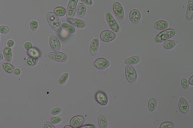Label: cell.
<instances>
[{"instance_id": "41", "label": "cell", "mask_w": 193, "mask_h": 128, "mask_svg": "<svg viewBox=\"0 0 193 128\" xmlns=\"http://www.w3.org/2000/svg\"><path fill=\"white\" fill-rule=\"evenodd\" d=\"M81 128H95V126L92 124H85L83 125L80 127Z\"/></svg>"}, {"instance_id": "4", "label": "cell", "mask_w": 193, "mask_h": 128, "mask_svg": "<svg viewBox=\"0 0 193 128\" xmlns=\"http://www.w3.org/2000/svg\"><path fill=\"white\" fill-rule=\"evenodd\" d=\"M105 18L110 29L115 33L118 32L120 30V26L110 11L106 12Z\"/></svg>"}, {"instance_id": "38", "label": "cell", "mask_w": 193, "mask_h": 128, "mask_svg": "<svg viewBox=\"0 0 193 128\" xmlns=\"http://www.w3.org/2000/svg\"><path fill=\"white\" fill-rule=\"evenodd\" d=\"M43 127L44 128H55L53 124L48 122H45L43 124Z\"/></svg>"}, {"instance_id": "5", "label": "cell", "mask_w": 193, "mask_h": 128, "mask_svg": "<svg viewBox=\"0 0 193 128\" xmlns=\"http://www.w3.org/2000/svg\"><path fill=\"white\" fill-rule=\"evenodd\" d=\"M48 56L50 59L56 62H64L68 60V57L63 52L54 51L49 52Z\"/></svg>"}, {"instance_id": "43", "label": "cell", "mask_w": 193, "mask_h": 128, "mask_svg": "<svg viewBox=\"0 0 193 128\" xmlns=\"http://www.w3.org/2000/svg\"><path fill=\"white\" fill-rule=\"evenodd\" d=\"M189 83L191 85H193V76H192L190 78L189 80Z\"/></svg>"}, {"instance_id": "21", "label": "cell", "mask_w": 193, "mask_h": 128, "mask_svg": "<svg viewBox=\"0 0 193 128\" xmlns=\"http://www.w3.org/2000/svg\"><path fill=\"white\" fill-rule=\"evenodd\" d=\"M3 54L4 58L7 62H10L12 60L13 53L11 48L5 47L4 48Z\"/></svg>"}, {"instance_id": "27", "label": "cell", "mask_w": 193, "mask_h": 128, "mask_svg": "<svg viewBox=\"0 0 193 128\" xmlns=\"http://www.w3.org/2000/svg\"><path fill=\"white\" fill-rule=\"evenodd\" d=\"M3 69L5 71V72L8 74H11L14 72V67L11 64L8 63H4L2 65Z\"/></svg>"}, {"instance_id": "15", "label": "cell", "mask_w": 193, "mask_h": 128, "mask_svg": "<svg viewBox=\"0 0 193 128\" xmlns=\"http://www.w3.org/2000/svg\"><path fill=\"white\" fill-rule=\"evenodd\" d=\"M99 46V40L95 38L91 41L90 46V52L91 56H95L97 54Z\"/></svg>"}, {"instance_id": "8", "label": "cell", "mask_w": 193, "mask_h": 128, "mask_svg": "<svg viewBox=\"0 0 193 128\" xmlns=\"http://www.w3.org/2000/svg\"><path fill=\"white\" fill-rule=\"evenodd\" d=\"M78 1L79 0H69L66 10V14L67 17L74 16Z\"/></svg>"}, {"instance_id": "12", "label": "cell", "mask_w": 193, "mask_h": 128, "mask_svg": "<svg viewBox=\"0 0 193 128\" xmlns=\"http://www.w3.org/2000/svg\"><path fill=\"white\" fill-rule=\"evenodd\" d=\"M66 20L69 24L77 28H82L85 27V22L81 19L73 17H67Z\"/></svg>"}, {"instance_id": "30", "label": "cell", "mask_w": 193, "mask_h": 128, "mask_svg": "<svg viewBox=\"0 0 193 128\" xmlns=\"http://www.w3.org/2000/svg\"><path fill=\"white\" fill-rule=\"evenodd\" d=\"M38 62V59L31 57H29L26 60V63L28 66H35Z\"/></svg>"}, {"instance_id": "16", "label": "cell", "mask_w": 193, "mask_h": 128, "mask_svg": "<svg viewBox=\"0 0 193 128\" xmlns=\"http://www.w3.org/2000/svg\"><path fill=\"white\" fill-rule=\"evenodd\" d=\"M178 108L181 112L186 114L189 110V106L188 101L184 98L180 99L178 103Z\"/></svg>"}, {"instance_id": "28", "label": "cell", "mask_w": 193, "mask_h": 128, "mask_svg": "<svg viewBox=\"0 0 193 128\" xmlns=\"http://www.w3.org/2000/svg\"><path fill=\"white\" fill-rule=\"evenodd\" d=\"M156 106H157V101L155 98H150L149 100L148 104V107L149 111L152 112L155 110Z\"/></svg>"}, {"instance_id": "1", "label": "cell", "mask_w": 193, "mask_h": 128, "mask_svg": "<svg viewBox=\"0 0 193 128\" xmlns=\"http://www.w3.org/2000/svg\"><path fill=\"white\" fill-rule=\"evenodd\" d=\"M48 23L52 30L59 32L61 30V23L60 19L54 13L50 12L46 16Z\"/></svg>"}, {"instance_id": "23", "label": "cell", "mask_w": 193, "mask_h": 128, "mask_svg": "<svg viewBox=\"0 0 193 128\" xmlns=\"http://www.w3.org/2000/svg\"><path fill=\"white\" fill-rule=\"evenodd\" d=\"M54 13L58 16L63 17L66 13V9L62 6H58L55 7L53 10Z\"/></svg>"}, {"instance_id": "35", "label": "cell", "mask_w": 193, "mask_h": 128, "mask_svg": "<svg viewBox=\"0 0 193 128\" xmlns=\"http://www.w3.org/2000/svg\"><path fill=\"white\" fill-rule=\"evenodd\" d=\"M61 112L62 109L60 107H55L51 110L50 113L53 115H57L60 114Z\"/></svg>"}, {"instance_id": "36", "label": "cell", "mask_w": 193, "mask_h": 128, "mask_svg": "<svg viewBox=\"0 0 193 128\" xmlns=\"http://www.w3.org/2000/svg\"><path fill=\"white\" fill-rule=\"evenodd\" d=\"M181 86L184 89H187L189 88V84L188 80L185 78H183L181 80Z\"/></svg>"}, {"instance_id": "25", "label": "cell", "mask_w": 193, "mask_h": 128, "mask_svg": "<svg viewBox=\"0 0 193 128\" xmlns=\"http://www.w3.org/2000/svg\"><path fill=\"white\" fill-rule=\"evenodd\" d=\"M176 45V42L175 40H170L165 41L163 44V47L164 49L166 50L174 48Z\"/></svg>"}, {"instance_id": "45", "label": "cell", "mask_w": 193, "mask_h": 128, "mask_svg": "<svg viewBox=\"0 0 193 128\" xmlns=\"http://www.w3.org/2000/svg\"><path fill=\"white\" fill-rule=\"evenodd\" d=\"M73 128L72 126H71L70 125V126H65L64 127V128Z\"/></svg>"}, {"instance_id": "2", "label": "cell", "mask_w": 193, "mask_h": 128, "mask_svg": "<svg viewBox=\"0 0 193 128\" xmlns=\"http://www.w3.org/2000/svg\"><path fill=\"white\" fill-rule=\"evenodd\" d=\"M176 34L175 29L169 28L159 33L155 37L156 43H160L172 38Z\"/></svg>"}, {"instance_id": "22", "label": "cell", "mask_w": 193, "mask_h": 128, "mask_svg": "<svg viewBox=\"0 0 193 128\" xmlns=\"http://www.w3.org/2000/svg\"><path fill=\"white\" fill-rule=\"evenodd\" d=\"M140 60V57L137 56H132L125 60L124 63L128 65H135L137 64Z\"/></svg>"}, {"instance_id": "24", "label": "cell", "mask_w": 193, "mask_h": 128, "mask_svg": "<svg viewBox=\"0 0 193 128\" xmlns=\"http://www.w3.org/2000/svg\"><path fill=\"white\" fill-rule=\"evenodd\" d=\"M61 28L69 34H74L76 32V29L74 27L67 23L61 24Z\"/></svg>"}, {"instance_id": "3", "label": "cell", "mask_w": 193, "mask_h": 128, "mask_svg": "<svg viewBox=\"0 0 193 128\" xmlns=\"http://www.w3.org/2000/svg\"><path fill=\"white\" fill-rule=\"evenodd\" d=\"M125 73L126 80L129 83H134L136 80L137 74L135 70L131 65H127L125 67Z\"/></svg>"}, {"instance_id": "11", "label": "cell", "mask_w": 193, "mask_h": 128, "mask_svg": "<svg viewBox=\"0 0 193 128\" xmlns=\"http://www.w3.org/2000/svg\"><path fill=\"white\" fill-rule=\"evenodd\" d=\"M94 66L99 70H104L108 68L110 66L109 62L104 58H99L96 60L94 63Z\"/></svg>"}, {"instance_id": "40", "label": "cell", "mask_w": 193, "mask_h": 128, "mask_svg": "<svg viewBox=\"0 0 193 128\" xmlns=\"http://www.w3.org/2000/svg\"><path fill=\"white\" fill-rule=\"evenodd\" d=\"M84 4L88 5H91L93 4L92 0H81Z\"/></svg>"}, {"instance_id": "29", "label": "cell", "mask_w": 193, "mask_h": 128, "mask_svg": "<svg viewBox=\"0 0 193 128\" xmlns=\"http://www.w3.org/2000/svg\"><path fill=\"white\" fill-rule=\"evenodd\" d=\"M69 77V74L68 73H65L62 74L59 78L58 80V84L61 85H64L66 83Z\"/></svg>"}, {"instance_id": "42", "label": "cell", "mask_w": 193, "mask_h": 128, "mask_svg": "<svg viewBox=\"0 0 193 128\" xmlns=\"http://www.w3.org/2000/svg\"><path fill=\"white\" fill-rule=\"evenodd\" d=\"M14 73L15 75H17V76H19V75H21V71L19 69L16 68V69H14Z\"/></svg>"}, {"instance_id": "31", "label": "cell", "mask_w": 193, "mask_h": 128, "mask_svg": "<svg viewBox=\"0 0 193 128\" xmlns=\"http://www.w3.org/2000/svg\"><path fill=\"white\" fill-rule=\"evenodd\" d=\"M10 29L6 25L0 26V33L3 34H7L9 33Z\"/></svg>"}, {"instance_id": "17", "label": "cell", "mask_w": 193, "mask_h": 128, "mask_svg": "<svg viewBox=\"0 0 193 128\" xmlns=\"http://www.w3.org/2000/svg\"><path fill=\"white\" fill-rule=\"evenodd\" d=\"M169 23L165 20H159L153 24V27L156 30L163 31L169 27Z\"/></svg>"}, {"instance_id": "7", "label": "cell", "mask_w": 193, "mask_h": 128, "mask_svg": "<svg viewBox=\"0 0 193 128\" xmlns=\"http://www.w3.org/2000/svg\"><path fill=\"white\" fill-rule=\"evenodd\" d=\"M117 37V35L114 32L110 30H104L100 34V37L101 40L104 42H109L112 41Z\"/></svg>"}, {"instance_id": "33", "label": "cell", "mask_w": 193, "mask_h": 128, "mask_svg": "<svg viewBox=\"0 0 193 128\" xmlns=\"http://www.w3.org/2000/svg\"><path fill=\"white\" fill-rule=\"evenodd\" d=\"M174 127L173 123L171 122H164L162 123L159 127L160 128H174Z\"/></svg>"}, {"instance_id": "20", "label": "cell", "mask_w": 193, "mask_h": 128, "mask_svg": "<svg viewBox=\"0 0 193 128\" xmlns=\"http://www.w3.org/2000/svg\"><path fill=\"white\" fill-rule=\"evenodd\" d=\"M76 13L79 17H83L85 16L86 14L87 8L82 3H80L78 4L76 8Z\"/></svg>"}, {"instance_id": "44", "label": "cell", "mask_w": 193, "mask_h": 128, "mask_svg": "<svg viewBox=\"0 0 193 128\" xmlns=\"http://www.w3.org/2000/svg\"><path fill=\"white\" fill-rule=\"evenodd\" d=\"M3 59V55L2 54L0 53V61L2 60Z\"/></svg>"}, {"instance_id": "32", "label": "cell", "mask_w": 193, "mask_h": 128, "mask_svg": "<svg viewBox=\"0 0 193 128\" xmlns=\"http://www.w3.org/2000/svg\"><path fill=\"white\" fill-rule=\"evenodd\" d=\"M30 26L32 31H35L39 27L38 23L35 20H32L30 23Z\"/></svg>"}, {"instance_id": "34", "label": "cell", "mask_w": 193, "mask_h": 128, "mask_svg": "<svg viewBox=\"0 0 193 128\" xmlns=\"http://www.w3.org/2000/svg\"><path fill=\"white\" fill-rule=\"evenodd\" d=\"M50 121L52 124H58L62 121V119L60 117H58V116L53 117L50 118Z\"/></svg>"}, {"instance_id": "19", "label": "cell", "mask_w": 193, "mask_h": 128, "mask_svg": "<svg viewBox=\"0 0 193 128\" xmlns=\"http://www.w3.org/2000/svg\"><path fill=\"white\" fill-rule=\"evenodd\" d=\"M27 54L30 57L39 59L41 56V53L37 48L33 47L27 50Z\"/></svg>"}, {"instance_id": "10", "label": "cell", "mask_w": 193, "mask_h": 128, "mask_svg": "<svg viewBox=\"0 0 193 128\" xmlns=\"http://www.w3.org/2000/svg\"><path fill=\"white\" fill-rule=\"evenodd\" d=\"M95 99L97 102L101 106H105L108 104V97L103 91L97 92L95 95Z\"/></svg>"}, {"instance_id": "26", "label": "cell", "mask_w": 193, "mask_h": 128, "mask_svg": "<svg viewBox=\"0 0 193 128\" xmlns=\"http://www.w3.org/2000/svg\"><path fill=\"white\" fill-rule=\"evenodd\" d=\"M98 123L99 126L101 128H106L108 126V122L105 118L103 115L98 116Z\"/></svg>"}, {"instance_id": "39", "label": "cell", "mask_w": 193, "mask_h": 128, "mask_svg": "<svg viewBox=\"0 0 193 128\" xmlns=\"http://www.w3.org/2000/svg\"><path fill=\"white\" fill-rule=\"evenodd\" d=\"M7 45L8 46V47L10 48H11L13 47L14 45V42L13 40H11V39H10L7 41Z\"/></svg>"}, {"instance_id": "18", "label": "cell", "mask_w": 193, "mask_h": 128, "mask_svg": "<svg viewBox=\"0 0 193 128\" xmlns=\"http://www.w3.org/2000/svg\"><path fill=\"white\" fill-rule=\"evenodd\" d=\"M193 0H189L186 14V19L189 21L192 20L193 17Z\"/></svg>"}, {"instance_id": "37", "label": "cell", "mask_w": 193, "mask_h": 128, "mask_svg": "<svg viewBox=\"0 0 193 128\" xmlns=\"http://www.w3.org/2000/svg\"><path fill=\"white\" fill-rule=\"evenodd\" d=\"M24 47L25 49L27 51L33 47V45L32 44L31 42H27L24 43Z\"/></svg>"}, {"instance_id": "14", "label": "cell", "mask_w": 193, "mask_h": 128, "mask_svg": "<svg viewBox=\"0 0 193 128\" xmlns=\"http://www.w3.org/2000/svg\"><path fill=\"white\" fill-rule=\"evenodd\" d=\"M49 44L51 48L54 51H58L61 49V44L57 37L51 35L49 37Z\"/></svg>"}, {"instance_id": "13", "label": "cell", "mask_w": 193, "mask_h": 128, "mask_svg": "<svg viewBox=\"0 0 193 128\" xmlns=\"http://www.w3.org/2000/svg\"><path fill=\"white\" fill-rule=\"evenodd\" d=\"M129 18L132 23L134 24H137L141 19V13L138 10L133 9L130 11L129 14Z\"/></svg>"}, {"instance_id": "9", "label": "cell", "mask_w": 193, "mask_h": 128, "mask_svg": "<svg viewBox=\"0 0 193 128\" xmlns=\"http://www.w3.org/2000/svg\"><path fill=\"white\" fill-rule=\"evenodd\" d=\"M85 118L82 115H76L73 117L70 121V124L73 128H79L83 125Z\"/></svg>"}, {"instance_id": "46", "label": "cell", "mask_w": 193, "mask_h": 128, "mask_svg": "<svg viewBox=\"0 0 193 128\" xmlns=\"http://www.w3.org/2000/svg\"><path fill=\"white\" fill-rule=\"evenodd\" d=\"M0 37H1V36H0Z\"/></svg>"}, {"instance_id": "6", "label": "cell", "mask_w": 193, "mask_h": 128, "mask_svg": "<svg viewBox=\"0 0 193 128\" xmlns=\"http://www.w3.org/2000/svg\"><path fill=\"white\" fill-rule=\"evenodd\" d=\"M113 10L114 14L119 20H123L124 17V11L122 4L118 2L113 4Z\"/></svg>"}]
</instances>
